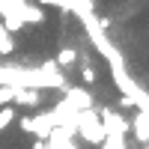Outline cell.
I'll use <instances>...</instances> for the list:
<instances>
[{
    "label": "cell",
    "instance_id": "6da1fadb",
    "mask_svg": "<svg viewBox=\"0 0 149 149\" xmlns=\"http://www.w3.org/2000/svg\"><path fill=\"white\" fill-rule=\"evenodd\" d=\"M74 134H78L86 146H102L104 128H102V119H98V110L95 107L81 110V113L74 116Z\"/></svg>",
    "mask_w": 149,
    "mask_h": 149
},
{
    "label": "cell",
    "instance_id": "7a4b0ae2",
    "mask_svg": "<svg viewBox=\"0 0 149 149\" xmlns=\"http://www.w3.org/2000/svg\"><path fill=\"white\" fill-rule=\"evenodd\" d=\"M98 119H102V128H104V134H125L131 131V122L119 113V110H113V107H102L98 110Z\"/></svg>",
    "mask_w": 149,
    "mask_h": 149
},
{
    "label": "cell",
    "instance_id": "3957f363",
    "mask_svg": "<svg viewBox=\"0 0 149 149\" xmlns=\"http://www.w3.org/2000/svg\"><path fill=\"white\" fill-rule=\"evenodd\" d=\"M63 102L74 110V113H81V110H90L93 107V93L86 90V86H66Z\"/></svg>",
    "mask_w": 149,
    "mask_h": 149
},
{
    "label": "cell",
    "instance_id": "277c9868",
    "mask_svg": "<svg viewBox=\"0 0 149 149\" xmlns=\"http://www.w3.org/2000/svg\"><path fill=\"white\" fill-rule=\"evenodd\" d=\"M78 69H81V81H84V86L90 90V86H95V81H98V69H95V63H93V57H90V51H78Z\"/></svg>",
    "mask_w": 149,
    "mask_h": 149
},
{
    "label": "cell",
    "instance_id": "5b68a950",
    "mask_svg": "<svg viewBox=\"0 0 149 149\" xmlns=\"http://www.w3.org/2000/svg\"><path fill=\"white\" fill-rule=\"evenodd\" d=\"M131 134H134V140L137 143H149V107H143V110H137L131 119Z\"/></svg>",
    "mask_w": 149,
    "mask_h": 149
},
{
    "label": "cell",
    "instance_id": "8992f818",
    "mask_svg": "<svg viewBox=\"0 0 149 149\" xmlns=\"http://www.w3.org/2000/svg\"><path fill=\"white\" fill-rule=\"evenodd\" d=\"M18 107H39L42 104V90H30V86H15V102Z\"/></svg>",
    "mask_w": 149,
    "mask_h": 149
},
{
    "label": "cell",
    "instance_id": "52a82bcc",
    "mask_svg": "<svg viewBox=\"0 0 149 149\" xmlns=\"http://www.w3.org/2000/svg\"><path fill=\"white\" fill-rule=\"evenodd\" d=\"M54 66L57 69H74L78 66V48H72V45H63L57 51V60H54Z\"/></svg>",
    "mask_w": 149,
    "mask_h": 149
},
{
    "label": "cell",
    "instance_id": "ba28073f",
    "mask_svg": "<svg viewBox=\"0 0 149 149\" xmlns=\"http://www.w3.org/2000/svg\"><path fill=\"white\" fill-rule=\"evenodd\" d=\"M21 21H24V27H27V24H45V12H42V6L27 0V3L21 6Z\"/></svg>",
    "mask_w": 149,
    "mask_h": 149
},
{
    "label": "cell",
    "instance_id": "9c48e42d",
    "mask_svg": "<svg viewBox=\"0 0 149 149\" xmlns=\"http://www.w3.org/2000/svg\"><path fill=\"white\" fill-rule=\"evenodd\" d=\"M18 51V42H15V36H12L3 24H0V54L3 57H9V54H15Z\"/></svg>",
    "mask_w": 149,
    "mask_h": 149
},
{
    "label": "cell",
    "instance_id": "30bf717a",
    "mask_svg": "<svg viewBox=\"0 0 149 149\" xmlns=\"http://www.w3.org/2000/svg\"><path fill=\"white\" fill-rule=\"evenodd\" d=\"M98 149H128V143H125L122 134H104V140H102Z\"/></svg>",
    "mask_w": 149,
    "mask_h": 149
},
{
    "label": "cell",
    "instance_id": "8fae6325",
    "mask_svg": "<svg viewBox=\"0 0 149 149\" xmlns=\"http://www.w3.org/2000/svg\"><path fill=\"white\" fill-rule=\"evenodd\" d=\"M15 119H18V113H15V107H12V104H9V107H0V131L9 128Z\"/></svg>",
    "mask_w": 149,
    "mask_h": 149
},
{
    "label": "cell",
    "instance_id": "7c38bea8",
    "mask_svg": "<svg viewBox=\"0 0 149 149\" xmlns=\"http://www.w3.org/2000/svg\"><path fill=\"white\" fill-rule=\"evenodd\" d=\"M15 102V86H0V107H9Z\"/></svg>",
    "mask_w": 149,
    "mask_h": 149
},
{
    "label": "cell",
    "instance_id": "4fadbf2b",
    "mask_svg": "<svg viewBox=\"0 0 149 149\" xmlns=\"http://www.w3.org/2000/svg\"><path fill=\"white\" fill-rule=\"evenodd\" d=\"M39 6H60L63 12H72V0H36Z\"/></svg>",
    "mask_w": 149,
    "mask_h": 149
},
{
    "label": "cell",
    "instance_id": "5bb4252c",
    "mask_svg": "<svg viewBox=\"0 0 149 149\" xmlns=\"http://www.w3.org/2000/svg\"><path fill=\"white\" fill-rule=\"evenodd\" d=\"M33 149H48V143H45V140H36V143H33Z\"/></svg>",
    "mask_w": 149,
    "mask_h": 149
}]
</instances>
